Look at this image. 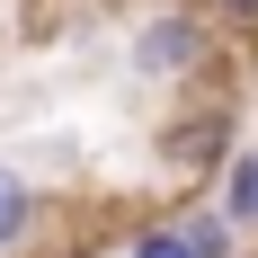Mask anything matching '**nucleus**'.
I'll list each match as a JSON object with an SVG mask.
<instances>
[{
  "label": "nucleus",
  "mask_w": 258,
  "mask_h": 258,
  "mask_svg": "<svg viewBox=\"0 0 258 258\" xmlns=\"http://www.w3.org/2000/svg\"><path fill=\"white\" fill-rule=\"evenodd\" d=\"M134 72L160 80V89H187V80L214 72V53H223V18L214 9H196V0H160V9H143L134 18Z\"/></svg>",
  "instance_id": "nucleus-1"
},
{
  "label": "nucleus",
  "mask_w": 258,
  "mask_h": 258,
  "mask_svg": "<svg viewBox=\"0 0 258 258\" xmlns=\"http://www.w3.org/2000/svg\"><path fill=\"white\" fill-rule=\"evenodd\" d=\"M214 9H223L232 27H258V0H214Z\"/></svg>",
  "instance_id": "nucleus-6"
},
{
  "label": "nucleus",
  "mask_w": 258,
  "mask_h": 258,
  "mask_svg": "<svg viewBox=\"0 0 258 258\" xmlns=\"http://www.w3.org/2000/svg\"><path fill=\"white\" fill-rule=\"evenodd\" d=\"M160 160H178V169H223V160H232V98H205V107H187V116H169V125H160Z\"/></svg>",
  "instance_id": "nucleus-2"
},
{
  "label": "nucleus",
  "mask_w": 258,
  "mask_h": 258,
  "mask_svg": "<svg viewBox=\"0 0 258 258\" xmlns=\"http://www.w3.org/2000/svg\"><path fill=\"white\" fill-rule=\"evenodd\" d=\"M36 223H45V196H36V178H27L18 160H0V258H27Z\"/></svg>",
  "instance_id": "nucleus-3"
},
{
  "label": "nucleus",
  "mask_w": 258,
  "mask_h": 258,
  "mask_svg": "<svg viewBox=\"0 0 258 258\" xmlns=\"http://www.w3.org/2000/svg\"><path fill=\"white\" fill-rule=\"evenodd\" d=\"M214 205L232 214L240 232H258V152H232L223 169H214Z\"/></svg>",
  "instance_id": "nucleus-4"
},
{
  "label": "nucleus",
  "mask_w": 258,
  "mask_h": 258,
  "mask_svg": "<svg viewBox=\"0 0 258 258\" xmlns=\"http://www.w3.org/2000/svg\"><path fill=\"white\" fill-rule=\"evenodd\" d=\"M125 249H134V258H196V240H187V223L169 214V223H143Z\"/></svg>",
  "instance_id": "nucleus-5"
}]
</instances>
